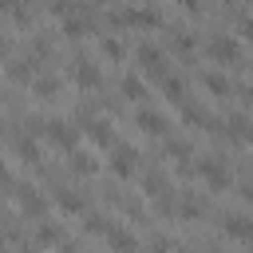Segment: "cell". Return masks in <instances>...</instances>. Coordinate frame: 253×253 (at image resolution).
I'll use <instances>...</instances> for the list:
<instances>
[{
	"mask_svg": "<svg viewBox=\"0 0 253 253\" xmlns=\"http://www.w3.org/2000/svg\"><path fill=\"white\" fill-rule=\"evenodd\" d=\"M241 99H245V103H253V83H249V87H241Z\"/></svg>",
	"mask_w": 253,
	"mask_h": 253,
	"instance_id": "37",
	"label": "cell"
},
{
	"mask_svg": "<svg viewBox=\"0 0 253 253\" xmlns=\"http://www.w3.org/2000/svg\"><path fill=\"white\" fill-rule=\"evenodd\" d=\"M75 83H79V87H99V67H95L91 59H79V63H75Z\"/></svg>",
	"mask_w": 253,
	"mask_h": 253,
	"instance_id": "13",
	"label": "cell"
},
{
	"mask_svg": "<svg viewBox=\"0 0 253 253\" xmlns=\"http://www.w3.org/2000/svg\"><path fill=\"white\" fill-rule=\"evenodd\" d=\"M142 190H146L150 198H158V194H166V178H162V174H146V178H142Z\"/></svg>",
	"mask_w": 253,
	"mask_h": 253,
	"instance_id": "20",
	"label": "cell"
},
{
	"mask_svg": "<svg viewBox=\"0 0 253 253\" xmlns=\"http://www.w3.org/2000/svg\"><path fill=\"white\" fill-rule=\"evenodd\" d=\"M182 119H186V123H210L202 107H186V111H182Z\"/></svg>",
	"mask_w": 253,
	"mask_h": 253,
	"instance_id": "29",
	"label": "cell"
},
{
	"mask_svg": "<svg viewBox=\"0 0 253 253\" xmlns=\"http://www.w3.org/2000/svg\"><path fill=\"white\" fill-rule=\"evenodd\" d=\"M103 237L111 241V249H115V253H134V249H138V237H134V233H126L123 225H111Z\"/></svg>",
	"mask_w": 253,
	"mask_h": 253,
	"instance_id": "5",
	"label": "cell"
},
{
	"mask_svg": "<svg viewBox=\"0 0 253 253\" xmlns=\"http://www.w3.org/2000/svg\"><path fill=\"white\" fill-rule=\"evenodd\" d=\"M123 24L126 28H158V12H150V8H126Z\"/></svg>",
	"mask_w": 253,
	"mask_h": 253,
	"instance_id": "6",
	"label": "cell"
},
{
	"mask_svg": "<svg viewBox=\"0 0 253 253\" xmlns=\"http://www.w3.org/2000/svg\"><path fill=\"white\" fill-rule=\"evenodd\" d=\"M178 213H182V217H202V213H206V202H202V198H194V194H186V198H182V206H178Z\"/></svg>",
	"mask_w": 253,
	"mask_h": 253,
	"instance_id": "17",
	"label": "cell"
},
{
	"mask_svg": "<svg viewBox=\"0 0 253 253\" xmlns=\"http://www.w3.org/2000/svg\"><path fill=\"white\" fill-rule=\"evenodd\" d=\"M99 47H103V55H107V59H123V43H119V40H111V36H107Z\"/></svg>",
	"mask_w": 253,
	"mask_h": 253,
	"instance_id": "24",
	"label": "cell"
},
{
	"mask_svg": "<svg viewBox=\"0 0 253 253\" xmlns=\"http://www.w3.org/2000/svg\"><path fill=\"white\" fill-rule=\"evenodd\" d=\"M241 36H245V40H253V16H245V20H241Z\"/></svg>",
	"mask_w": 253,
	"mask_h": 253,
	"instance_id": "34",
	"label": "cell"
},
{
	"mask_svg": "<svg viewBox=\"0 0 253 253\" xmlns=\"http://www.w3.org/2000/svg\"><path fill=\"white\" fill-rule=\"evenodd\" d=\"M162 87H166V99H174V103L182 99V83H178V79H170V75H162Z\"/></svg>",
	"mask_w": 253,
	"mask_h": 253,
	"instance_id": "26",
	"label": "cell"
},
{
	"mask_svg": "<svg viewBox=\"0 0 253 253\" xmlns=\"http://www.w3.org/2000/svg\"><path fill=\"white\" fill-rule=\"evenodd\" d=\"M134 166H138V150H134V146H115V154H111V170H115L119 178H130Z\"/></svg>",
	"mask_w": 253,
	"mask_h": 253,
	"instance_id": "1",
	"label": "cell"
},
{
	"mask_svg": "<svg viewBox=\"0 0 253 253\" xmlns=\"http://www.w3.org/2000/svg\"><path fill=\"white\" fill-rule=\"evenodd\" d=\"M123 95H126V99H142V95H146V91H142V79L126 75V79H123Z\"/></svg>",
	"mask_w": 253,
	"mask_h": 253,
	"instance_id": "21",
	"label": "cell"
},
{
	"mask_svg": "<svg viewBox=\"0 0 253 253\" xmlns=\"http://www.w3.org/2000/svg\"><path fill=\"white\" fill-rule=\"evenodd\" d=\"M32 91H36L40 99H55V95H59V79H51V75H40V79H32Z\"/></svg>",
	"mask_w": 253,
	"mask_h": 253,
	"instance_id": "15",
	"label": "cell"
},
{
	"mask_svg": "<svg viewBox=\"0 0 253 253\" xmlns=\"http://www.w3.org/2000/svg\"><path fill=\"white\" fill-rule=\"evenodd\" d=\"M16 194H20V206H24L32 217H43V213H47V202H43L32 186H16Z\"/></svg>",
	"mask_w": 253,
	"mask_h": 253,
	"instance_id": "8",
	"label": "cell"
},
{
	"mask_svg": "<svg viewBox=\"0 0 253 253\" xmlns=\"http://www.w3.org/2000/svg\"><path fill=\"white\" fill-rule=\"evenodd\" d=\"M0 8H4V12H12V16H16V12H20V0H0Z\"/></svg>",
	"mask_w": 253,
	"mask_h": 253,
	"instance_id": "35",
	"label": "cell"
},
{
	"mask_svg": "<svg viewBox=\"0 0 253 253\" xmlns=\"http://www.w3.org/2000/svg\"><path fill=\"white\" fill-rule=\"evenodd\" d=\"M178 4H182V8H190V12L198 8V0H178Z\"/></svg>",
	"mask_w": 253,
	"mask_h": 253,
	"instance_id": "39",
	"label": "cell"
},
{
	"mask_svg": "<svg viewBox=\"0 0 253 253\" xmlns=\"http://www.w3.org/2000/svg\"><path fill=\"white\" fill-rule=\"evenodd\" d=\"M51 12H55V16H67V12H71V0H51Z\"/></svg>",
	"mask_w": 253,
	"mask_h": 253,
	"instance_id": "31",
	"label": "cell"
},
{
	"mask_svg": "<svg viewBox=\"0 0 253 253\" xmlns=\"http://www.w3.org/2000/svg\"><path fill=\"white\" fill-rule=\"evenodd\" d=\"M36 51L47 55V51H51V40H47V36H36Z\"/></svg>",
	"mask_w": 253,
	"mask_h": 253,
	"instance_id": "32",
	"label": "cell"
},
{
	"mask_svg": "<svg viewBox=\"0 0 253 253\" xmlns=\"http://www.w3.org/2000/svg\"><path fill=\"white\" fill-rule=\"evenodd\" d=\"M20 253H36V245H20Z\"/></svg>",
	"mask_w": 253,
	"mask_h": 253,
	"instance_id": "40",
	"label": "cell"
},
{
	"mask_svg": "<svg viewBox=\"0 0 253 253\" xmlns=\"http://www.w3.org/2000/svg\"><path fill=\"white\" fill-rule=\"evenodd\" d=\"M150 249H154V253H170V241H166V237H154Z\"/></svg>",
	"mask_w": 253,
	"mask_h": 253,
	"instance_id": "33",
	"label": "cell"
},
{
	"mask_svg": "<svg viewBox=\"0 0 253 253\" xmlns=\"http://www.w3.org/2000/svg\"><path fill=\"white\" fill-rule=\"evenodd\" d=\"M47 134H51V142H59V146L75 150V138H79V134H75V130H71L63 119H51V123H47Z\"/></svg>",
	"mask_w": 253,
	"mask_h": 253,
	"instance_id": "10",
	"label": "cell"
},
{
	"mask_svg": "<svg viewBox=\"0 0 253 253\" xmlns=\"http://www.w3.org/2000/svg\"><path fill=\"white\" fill-rule=\"evenodd\" d=\"M12 51V43H8V36H0V55H8Z\"/></svg>",
	"mask_w": 253,
	"mask_h": 253,
	"instance_id": "38",
	"label": "cell"
},
{
	"mask_svg": "<svg viewBox=\"0 0 253 253\" xmlns=\"http://www.w3.org/2000/svg\"><path fill=\"white\" fill-rule=\"evenodd\" d=\"M198 174H202L213 190H225V186H229V170H225L217 158H202V162H198Z\"/></svg>",
	"mask_w": 253,
	"mask_h": 253,
	"instance_id": "2",
	"label": "cell"
},
{
	"mask_svg": "<svg viewBox=\"0 0 253 253\" xmlns=\"http://www.w3.org/2000/svg\"><path fill=\"white\" fill-rule=\"evenodd\" d=\"M225 233H229V237H237V241H249V245H253V221H249V217H241V213L225 221Z\"/></svg>",
	"mask_w": 253,
	"mask_h": 253,
	"instance_id": "12",
	"label": "cell"
},
{
	"mask_svg": "<svg viewBox=\"0 0 253 253\" xmlns=\"http://www.w3.org/2000/svg\"><path fill=\"white\" fill-rule=\"evenodd\" d=\"M8 79L12 83H32L36 79V59H12L8 63Z\"/></svg>",
	"mask_w": 253,
	"mask_h": 253,
	"instance_id": "11",
	"label": "cell"
},
{
	"mask_svg": "<svg viewBox=\"0 0 253 253\" xmlns=\"http://www.w3.org/2000/svg\"><path fill=\"white\" fill-rule=\"evenodd\" d=\"M174 47H178V51H194V36H186V32H174Z\"/></svg>",
	"mask_w": 253,
	"mask_h": 253,
	"instance_id": "28",
	"label": "cell"
},
{
	"mask_svg": "<svg viewBox=\"0 0 253 253\" xmlns=\"http://www.w3.org/2000/svg\"><path fill=\"white\" fill-rule=\"evenodd\" d=\"M12 190H16V182H12V170L0 162V194H12Z\"/></svg>",
	"mask_w": 253,
	"mask_h": 253,
	"instance_id": "27",
	"label": "cell"
},
{
	"mask_svg": "<svg viewBox=\"0 0 253 253\" xmlns=\"http://www.w3.org/2000/svg\"><path fill=\"white\" fill-rule=\"evenodd\" d=\"M0 221H4V213H0Z\"/></svg>",
	"mask_w": 253,
	"mask_h": 253,
	"instance_id": "42",
	"label": "cell"
},
{
	"mask_svg": "<svg viewBox=\"0 0 253 253\" xmlns=\"http://www.w3.org/2000/svg\"><path fill=\"white\" fill-rule=\"evenodd\" d=\"M63 36L83 40V36H87V24H83V20H63Z\"/></svg>",
	"mask_w": 253,
	"mask_h": 253,
	"instance_id": "22",
	"label": "cell"
},
{
	"mask_svg": "<svg viewBox=\"0 0 253 253\" xmlns=\"http://www.w3.org/2000/svg\"><path fill=\"white\" fill-rule=\"evenodd\" d=\"M210 55H213L217 63H237V59H241V47H237V40L217 36V40H210Z\"/></svg>",
	"mask_w": 253,
	"mask_h": 253,
	"instance_id": "3",
	"label": "cell"
},
{
	"mask_svg": "<svg viewBox=\"0 0 253 253\" xmlns=\"http://www.w3.org/2000/svg\"><path fill=\"white\" fill-rule=\"evenodd\" d=\"M59 253H79V245H71V241H59Z\"/></svg>",
	"mask_w": 253,
	"mask_h": 253,
	"instance_id": "36",
	"label": "cell"
},
{
	"mask_svg": "<svg viewBox=\"0 0 253 253\" xmlns=\"http://www.w3.org/2000/svg\"><path fill=\"white\" fill-rule=\"evenodd\" d=\"M83 130H87V138H91L95 146H115V134H111V123H107V119H87Z\"/></svg>",
	"mask_w": 253,
	"mask_h": 253,
	"instance_id": "4",
	"label": "cell"
},
{
	"mask_svg": "<svg viewBox=\"0 0 253 253\" xmlns=\"http://www.w3.org/2000/svg\"><path fill=\"white\" fill-rule=\"evenodd\" d=\"M138 59H142V67H146V71H154L158 79L166 75V59H162V51H158V47H150V43H138Z\"/></svg>",
	"mask_w": 253,
	"mask_h": 253,
	"instance_id": "7",
	"label": "cell"
},
{
	"mask_svg": "<svg viewBox=\"0 0 253 253\" xmlns=\"http://www.w3.org/2000/svg\"><path fill=\"white\" fill-rule=\"evenodd\" d=\"M245 134H249V138H253V126H249V130H245Z\"/></svg>",
	"mask_w": 253,
	"mask_h": 253,
	"instance_id": "41",
	"label": "cell"
},
{
	"mask_svg": "<svg viewBox=\"0 0 253 253\" xmlns=\"http://www.w3.org/2000/svg\"><path fill=\"white\" fill-rule=\"evenodd\" d=\"M16 150L24 154V162H40V150H36V142H28V138H20V142H16Z\"/></svg>",
	"mask_w": 253,
	"mask_h": 253,
	"instance_id": "25",
	"label": "cell"
},
{
	"mask_svg": "<svg viewBox=\"0 0 253 253\" xmlns=\"http://www.w3.org/2000/svg\"><path fill=\"white\" fill-rule=\"evenodd\" d=\"M83 229H87V233H107L111 225H107V217H103V213H91V217L83 221Z\"/></svg>",
	"mask_w": 253,
	"mask_h": 253,
	"instance_id": "23",
	"label": "cell"
},
{
	"mask_svg": "<svg viewBox=\"0 0 253 253\" xmlns=\"http://www.w3.org/2000/svg\"><path fill=\"white\" fill-rule=\"evenodd\" d=\"M63 241V233H59V225H51V221H43L40 225V233H36V245H59Z\"/></svg>",
	"mask_w": 253,
	"mask_h": 253,
	"instance_id": "18",
	"label": "cell"
},
{
	"mask_svg": "<svg viewBox=\"0 0 253 253\" xmlns=\"http://www.w3.org/2000/svg\"><path fill=\"white\" fill-rule=\"evenodd\" d=\"M71 166H75L79 174H91V170H95V158H91L87 150H71Z\"/></svg>",
	"mask_w": 253,
	"mask_h": 253,
	"instance_id": "19",
	"label": "cell"
},
{
	"mask_svg": "<svg viewBox=\"0 0 253 253\" xmlns=\"http://www.w3.org/2000/svg\"><path fill=\"white\" fill-rule=\"evenodd\" d=\"M166 154H190V146H186L182 138H170V142H166Z\"/></svg>",
	"mask_w": 253,
	"mask_h": 253,
	"instance_id": "30",
	"label": "cell"
},
{
	"mask_svg": "<svg viewBox=\"0 0 253 253\" xmlns=\"http://www.w3.org/2000/svg\"><path fill=\"white\" fill-rule=\"evenodd\" d=\"M202 87H206L210 95H229V79L217 75V71H206V75H202Z\"/></svg>",
	"mask_w": 253,
	"mask_h": 253,
	"instance_id": "14",
	"label": "cell"
},
{
	"mask_svg": "<svg viewBox=\"0 0 253 253\" xmlns=\"http://www.w3.org/2000/svg\"><path fill=\"white\" fill-rule=\"evenodd\" d=\"M134 123H138V126H142L146 134H166V126H170V123H166V119H162L158 111H146V107H142V111L134 115Z\"/></svg>",
	"mask_w": 253,
	"mask_h": 253,
	"instance_id": "9",
	"label": "cell"
},
{
	"mask_svg": "<svg viewBox=\"0 0 253 253\" xmlns=\"http://www.w3.org/2000/svg\"><path fill=\"white\" fill-rule=\"evenodd\" d=\"M55 202H59V210H63V213H83V198H79V194H71V190H59V194H55Z\"/></svg>",
	"mask_w": 253,
	"mask_h": 253,
	"instance_id": "16",
	"label": "cell"
}]
</instances>
